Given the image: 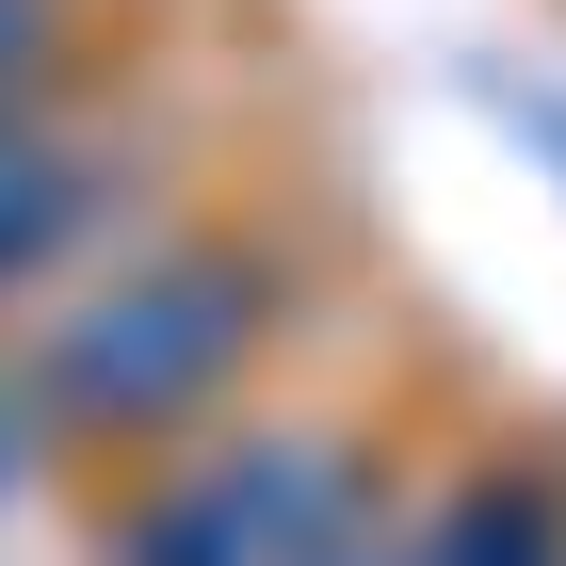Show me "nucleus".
I'll return each mask as SVG.
<instances>
[{
  "mask_svg": "<svg viewBox=\"0 0 566 566\" xmlns=\"http://www.w3.org/2000/svg\"><path fill=\"white\" fill-rule=\"evenodd\" d=\"M275 324H292V260L243 243V227H195L163 260L97 275V292L17 356V437H65V453L178 437V421H211V405L260 373Z\"/></svg>",
  "mask_w": 566,
  "mask_h": 566,
  "instance_id": "obj_1",
  "label": "nucleus"
},
{
  "mask_svg": "<svg viewBox=\"0 0 566 566\" xmlns=\"http://www.w3.org/2000/svg\"><path fill=\"white\" fill-rule=\"evenodd\" d=\"M356 502H373V470H356L340 437H227L178 485H146L97 566H307Z\"/></svg>",
  "mask_w": 566,
  "mask_h": 566,
  "instance_id": "obj_2",
  "label": "nucleus"
},
{
  "mask_svg": "<svg viewBox=\"0 0 566 566\" xmlns=\"http://www.w3.org/2000/svg\"><path fill=\"white\" fill-rule=\"evenodd\" d=\"M114 211H130V146L114 130H65V114L0 130V307H33Z\"/></svg>",
  "mask_w": 566,
  "mask_h": 566,
  "instance_id": "obj_3",
  "label": "nucleus"
},
{
  "mask_svg": "<svg viewBox=\"0 0 566 566\" xmlns=\"http://www.w3.org/2000/svg\"><path fill=\"white\" fill-rule=\"evenodd\" d=\"M405 551H421V566H566V485L502 453V470H470Z\"/></svg>",
  "mask_w": 566,
  "mask_h": 566,
  "instance_id": "obj_4",
  "label": "nucleus"
},
{
  "mask_svg": "<svg viewBox=\"0 0 566 566\" xmlns=\"http://www.w3.org/2000/svg\"><path fill=\"white\" fill-rule=\"evenodd\" d=\"M307 566H421V551H405V534H389V485H373V502H356V518L324 534V551H307Z\"/></svg>",
  "mask_w": 566,
  "mask_h": 566,
  "instance_id": "obj_5",
  "label": "nucleus"
},
{
  "mask_svg": "<svg viewBox=\"0 0 566 566\" xmlns=\"http://www.w3.org/2000/svg\"><path fill=\"white\" fill-rule=\"evenodd\" d=\"M485 114H502V130H518V146H534V163H551V178H566V97H534V82H485Z\"/></svg>",
  "mask_w": 566,
  "mask_h": 566,
  "instance_id": "obj_6",
  "label": "nucleus"
},
{
  "mask_svg": "<svg viewBox=\"0 0 566 566\" xmlns=\"http://www.w3.org/2000/svg\"><path fill=\"white\" fill-rule=\"evenodd\" d=\"M0 65H49L65 82V0H0Z\"/></svg>",
  "mask_w": 566,
  "mask_h": 566,
  "instance_id": "obj_7",
  "label": "nucleus"
},
{
  "mask_svg": "<svg viewBox=\"0 0 566 566\" xmlns=\"http://www.w3.org/2000/svg\"><path fill=\"white\" fill-rule=\"evenodd\" d=\"M49 114V65H0V130H33Z\"/></svg>",
  "mask_w": 566,
  "mask_h": 566,
  "instance_id": "obj_8",
  "label": "nucleus"
}]
</instances>
